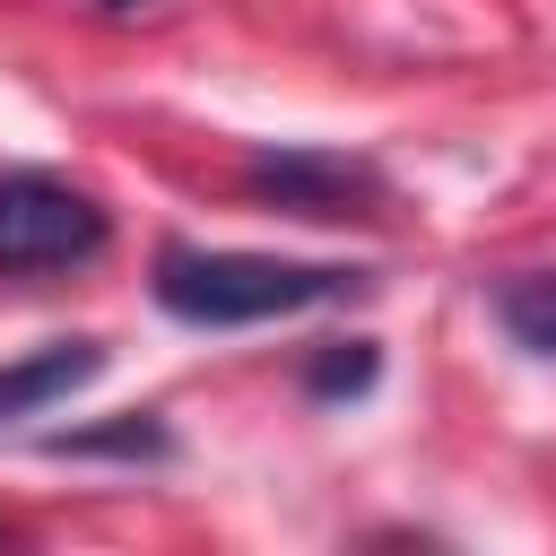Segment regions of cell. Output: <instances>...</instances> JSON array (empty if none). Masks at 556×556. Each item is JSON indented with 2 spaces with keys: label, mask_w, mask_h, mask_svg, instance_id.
I'll return each instance as SVG.
<instances>
[{
  "label": "cell",
  "mask_w": 556,
  "mask_h": 556,
  "mask_svg": "<svg viewBox=\"0 0 556 556\" xmlns=\"http://www.w3.org/2000/svg\"><path fill=\"white\" fill-rule=\"evenodd\" d=\"M148 287L191 330H252V321H287V313L365 295V269H348V261H287V252H191V243H165Z\"/></svg>",
  "instance_id": "6da1fadb"
},
{
  "label": "cell",
  "mask_w": 556,
  "mask_h": 556,
  "mask_svg": "<svg viewBox=\"0 0 556 556\" xmlns=\"http://www.w3.org/2000/svg\"><path fill=\"white\" fill-rule=\"evenodd\" d=\"M113 243V217L96 191L61 174H0V278H61L87 269Z\"/></svg>",
  "instance_id": "7a4b0ae2"
},
{
  "label": "cell",
  "mask_w": 556,
  "mask_h": 556,
  "mask_svg": "<svg viewBox=\"0 0 556 556\" xmlns=\"http://www.w3.org/2000/svg\"><path fill=\"white\" fill-rule=\"evenodd\" d=\"M252 200H278L295 217H374L382 208V174L365 156H321V148H261L243 165Z\"/></svg>",
  "instance_id": "3957f363"
},
{
  "label": "cell",
  "mask_w": 556,
  "mask_h": 556,
  "mask_svg": "<svg viewBox=\"0 0 556 556\" xmlns=\"http://www.w3.org/2000/svg\"><path fill=\"white\" fill-rule=\"evenodd\" d=\"M96 374H104V339H43V348L9 356V365H0V426L43 417V408L78 400Z\"/></svg>",
  "instance_id": "277c9868"
},
{
  "label": "cell",
  "mask_w": 556,
  "mask_h": 556,
  "mask_svg": "<svg viewBox=\"0 0 556 556\" xmlns=\"http://www.w3.org/2000/svg\"><path fill=\"white\" fill-rule=\"evenodd\" d=\"M495 321L513 330V348H530L539 365H556V269H521L495 287Z\"/></svg>",
  "instance_id": "5b68a950"
},
{
  "label": "cell",
  "mask_w": 556,
  "mask_h": 556,
  "mask_svg": "<svg viewBox=\"0 0 556 556\" xmlns=\"http://www.w3.org/2000/svg\"><path fill=\"white\" fill-rule=\"evenodd\" d=\"M374 374H382V348H374V339H330V348L304 365V391H313V400H356V391H374Z\"/></svg>",
  "instance_id": "8992f818"
},
{
  "label": "cell",
  "mask_w": 556,
  "mask_h": 556,
  "mask_svg": "<svg viewBox=\"0 0 556 556\" xmlns=\"http://www.w3.org/2000/svg\"><path fill=\"white\" fill-rule=\"evenodd\" d=\"M52 452H78V460H96V452H113V460H165L174 434H165L156 417H122V426H104V434H52Z\"/></svg>",
  "instance_id": "52a82bcc"
},
{
  "label": "cell",
  "mask_w": 556,
  "mask_h": 556,
  "mask_svg": "<svg viewBox=\"0 0 556 556\" xmlns=\"http://www.w3.org/2000/svg\"><path fill=\"white\" fill-rule=\"evenodd\" d=\"M104 9H148V0H104Z\"/></svg>",
  "instance_id": "ba28073f"
}]
</instances>
